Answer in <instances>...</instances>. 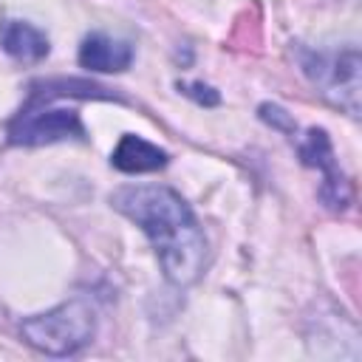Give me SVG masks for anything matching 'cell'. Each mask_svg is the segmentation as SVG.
<instances>
[{
	"label": "cell",
	"instance_id": "cell-1",
	"mask_svg": "<svg viewBox=\"0 0 362 362\" xmlns=\"http://www.w3.org/2000/svg\"><path fill=\"white\" fill-rule=\"evenodd\" d=\"M110 204L147 235L161 272L173 286H189L201 277L206 263V238L195 212L173 187H119L110 195Z\"/></svg>",
	"mask_w": 362,
	"mask_h": 362
},
{
	"label": "cell",
	"instance_id": "cell-2",
	"mask_svg": "<svg viewBox=\"0 0 362 362\" xmlns=\"http://www.w3.org/2000/svg\"><path fill=\"white\" fill-rule=\"evenodd\" d=\"M23 339L45 356H74L96 334V308L88 297H71L45 314H34L20 325Z\"/></svg>",
	"mask_w": 362,
	"mask_h": 362
},
{
	"label": "cell",
	"instance_id": "cell-3",
	"mask_svg": "<svg viewBox=\"0 0 362 362\" xmlns=\"http://www.w3.org/2000/svg\"><path fill=\"white\" fill-rule=\"evenodd\" d=\"M297 65L303 76L337 107L348 110L351 116L359 113V51L356 45L342 51H320L297 45Z\"/></svg>",
	"mask_w": 362,
	"mask_h": 362
},
{
	"label": "cell",
	"instance_id": "cell-4",
	"mask_svg": "<svg viewBox=\"0 0 362 362\" xmlns=\"http://www.w3.org/2000/svg\"><path fill=\"white\" fill-rule=\"evenodd\" d=\"M8 144H23V147H37V144H54V141H68L79 139L85 141V124L76 110L68 107H48V102L28 99L23 110L8 122L6 127Z\"/></svg>",
	"mask_w": 362,
	"mask_h": 362
},
{
	"label": "cell",
	"instance_id": "cell-5",
	"mask_svg": "<svg viewBox=\"0 0 362 362\" xmlns=\"http://www.w3.org/2000/svg\"><path fill=\"white\" fill-rule=\"evenodd\" d=\"M297 153L300 161L305 167L320 170L322 184H320V201L331 209V212H342L351 204V184L345 178V173L339 170L334 144L328 139V133L322 127H308L303 139H297Z\"/></svg>",
	"mask_w": 362,
	"mask_h": 362
},
{
	"label": "cell",
	"instance_id": "cell-6",
	"mask_svg": "<svg viewBox=\"0 0 362 362\" xmlns=\"http://www.w3.org/2000/svg\"><path fill=\"white\" fill-rule=\"evenodd\" d=\"M133 62V45L105 31H93L79 45V65L96 74H122Z\"/></svg>",
	"mask_w": 362,
	"mask_h": 362
},
{
	"label": "cell",
	"instance_id": "cell-7",
	"mask_svg": "<svg viewBox=\"0 0 362 362\" xmlns=\"http://www.w3.org/2000/svg\"><path fill=\"white\" fill-rule=\"evenodd\" d=\"M110 164H113L119 173L141 175V173L164 170V167L170 164V153L161 150L158 144L141 139V136L124 133V136L119 139V144L113 147V153H110Z\"/></svg>",
	"mask_w": 362,
	"mask_h": 362
},
{
	"label": "cell",
	"instance_id": "cell-8",
	"mask_svg": "<svg viewBox=\"0 0 362 362\" xmlns=\"http://www.w3.org/2000/svg\"><path fill=\"white\" fill-rule=\"evenodd\" d=\"M0 48L17 62H40L48 57L51 42L37 25L25 20H6L0 23Z\"/></svg>",
	"mask_w": 362,
	"mask_h": 362
},
{
	"label": "cell",
	"instance_id": "cell-9",
	"mask_svg": "<svg viewBox=\"0 0 362 362\" xmlns=\"http://www.w3.org/2000/svg\"><path fill=\"white\" fill-rule=\"evenodd\" d=\"M257 116H260L269 127H274V130L286 133L288 139H294V136H297V124H294V119H291L280 105H274V102H263V105L257 107Z\"/></svg>",
	"mask_w": 362,
	"mask_h": 362
},
{
	"label": "cell",
	"instance_id": "cell-10",
	"mask_svg": "<svg viewBox=\"0 0 362 362\" xmlns=\"http://www.w3.org/2000/svg\"><path fill=\"white\" fill-rule=\"evenodd\" d=\"M178 90L189 99H195L198 105L204 107H215L221 105V93L212 88V85H204V82H178Z\"/></svg>",
	"mask_w": 362,
	"mask_h": 362
}]
</instances>
